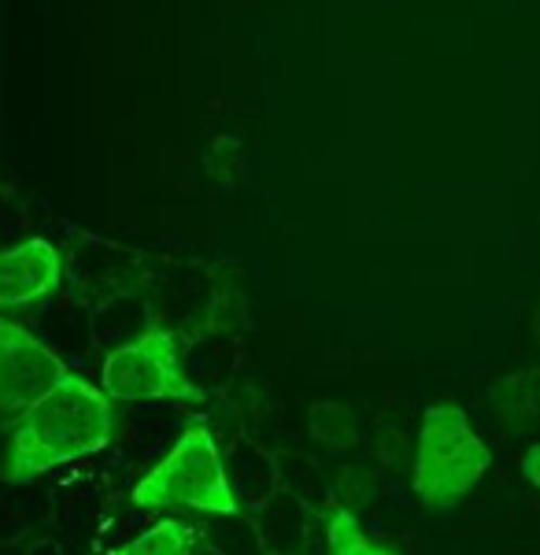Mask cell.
Segmentation results:
<instances>
[{
    "label": "cell",
    "mask_w": 540,
    "mask_h": 555,
    "mask_svg": "<svg viewBox=\"0 0 540 555\" xmlns=\"http://www.w3.org/2000/svg\"><path fill=\"white\" fill-rule=\"evenodd\" d=\"M115 400L93 382L67 374L38 404H30L8 426V444L0 452V481L26 486L63 463L101 452L115 437Z\"/></svg>",
    "instance_id": "cell-1"
},
{
    "label": "cell",
    "mask_w": 540,
    "mask_h": 555,
    "mask_svg": "<svg viewBox=\"0 0 540 555\" xmlns=\"http://www.w3.org/2000/svg\"><path fill=\"white\" fill-rule=\"evenodd\" d=\"M130 504L145 512H196L237 515L241 500L230 486L215 434L204 423L182 429L170 452L130 489Z\"/></svg>",
    "instance_id": "cell-2"
},
{
    "label": "cell",
    "mask_w": 540,
    "mask_h": 555,
    "mask_svg": "<svg viewBox=\"0 0 540 555\" xmlns=\"http://www.w3.org/2000/svg\"><path fill=\"white\" fill-rule=\"evenodd\" d=\"M489 463V449L455 404H437L426 411L415 444V467H411V486H415L422 507L429 512L455 507L478 486Z\"/></svg>",
    "instance_id": "cell-3"
},
{
    "label": "cell",
    "mask_w": 540,
    "mask_h": 555,
    "mask_svg": "<svg viewBox=\"0 0 540 555\" xmlns=\"http://www.w3.org/2000/svg\"><path fill=\"white\" fill-rule=\"evenodd\" d=\"M101 389L115 404H152V400L193 404L204 397L185 371L182 341L167 326H152V322L104 356Z\"/></svg>",
    "instance_id": "cell-4"
},
{
    "label": "cell",
    "mask_w": 540,
    "mask_h": 555,
    "mask_svg": "<svg viewBox=\"0 0 540 555\" xmlns=\"http://www.w3.org/2000/svg\"><path fill=\"white\" fill-rule=\"evenodd\" d=\"M67 374V363L49 345H41L20 322L0 315V426H12Z\"/></svg>",
    "instance_id": "cell-5"
},
{
    "label": "cell",
    "mask_w": 540,
    "mask_h": 555,
    "mask_svg": "<svg viewBox=\"0 0 540 555\" xmlns=\"http://www.w3.org/2000/svg\"><path fill=\"white\" fill-rule=\"evenodd\" d=\"M63 285V253L44 237H26L0 253V311L30 308Z\"/></svg>",
    "instance_id": "cell-6"
},
{
    "label": "cell",
    "mask_w": 540,
    "mask_h": 555,
    "mask_svg": "<svg viewBox=\"0 0 540 555\" xmlns=\"http://www.w3.org/2000/svg\"><path fill=\"white\" fill-rule=\"evenodd\" d=\"M304 512H308V507H304L290 489L278 486L274 496H270L267 504L259 507L256 515H252V518H256V526H259V533H263L270 555H300L308 526H304V522L290 526V518L304 515Z\"/></svg>",
    "instance_id": "cell-7"
},
{
    "label": "cell",
    "mask_w": 540,
    "mask_h": 555,
    "mask_svg": "<svg viewBox=\"0 0 540 555\" xmlns=\"http://www.w3.org/2000/svg\"><path fill=\"white\" fill-rule=\"evenodd\" d=\"M274 463H278V486L290 489L308 512L330 515L333 507H337L333 504L326 474H322V467L314 460H308V455H300V452H278Z\"/></svg>",
    "instance_id": "cell-8"
},
{
    "label": "cell",
    "mask_w": 540,
    "mask_h": 555,
    "mask_svg": "<svg viewBox=\"0 0 540 555\" xmlns=\"http://www.w3.org/2000/svg\"><path fill=\"white\" fill-rule=\"evenodd\" d=\"M201 544L215 555H270L263 533L248 512L208 515V526H201Z\"/></svg>",
    "instance_id": "cell-9"
},
{
    "label": "cell",
    "mask_w": 540,
    "mask_h": 555,
    "mask_svg": "<svg viewBox=\"0 0 540 555\" xmlns=\"http://www.w3.org/2000/svg\"><path fill=\"white\" fill-rule=\"evenodd\" d=\"M196 548H201V526H189L182 518H164L152 530L126 541L123 548L104 555H196Z\"/></svg>",
    "instance_id": "cell-10"
},
{
    "label": "cell",
    "mask_w": 540,
    "mask_h": 555,
    "mask_svg": "<svg viewBox=\"0 0 540 555\" xmlns=\"http://www.w3.org/2000/svg\"><path fill=\"white\" fill-rule=\"evenodd\" d=\"M492 408H497V415L503 418V423L515 426V429L537 426V418H540V371L515 374V378L497 385V392H492Z\"/></svg>",
    "instance_id": "cell-11"
},
{
    "label": "cell",
    "mask_w": 540,
    "mask_h": 555,
    "mask_svg": "<svg viewBox=\"0 0 540 555\" xmlns=\"http://www.w3.org/2000/svg\"><path fill=\"white\" fill-rule=\"evenodd\" d=\"M308 429L314 444H322L330 455H348L356 449V411L337 400H319L308 411Z\"/></svg>",
    "instance_id": "cell-12"
},
{
    "label": "cell",
    "mask_w": 540,
    "mask_h": 555,
    "mask_svg": "<svg viewBox=\"0 0 540 555\" xmlns=\"http://www.w3.org/2000/svg\"><path fill=\"white\" fill-rule=\"evenodd\" d=\"M326 544L330 555H396L389 548H382V544H374L348 507H333L326 515Z\"/></svg>",
    "instance_id": "cell-13"
},
{
    "label": "cell",
    "mask_w": 540,
    "mask_h": 555,
    "mask_svg": "<svg viewBox=\"0 0 540 555\" xmlns=\"http://www.w3.org/2000/svg\"><path fill=\"white\" fill-rule=\"evenodd\" d=\"M522 470H526V478L540 489V444L526 452V463H522Z\"/></svg>",
    "instance_id": "cell-14"
},
{
    "label": "cell",
    "mask_w": 540,
    "mask_h": 555,
    "mask_svg": "<svg viewBox=\"0 0 540 555\" xmlns=\"http://www.w3.org/2000/svg\"><path fill=\"white\" fill-rule=\"evenodd\" d=\"M23 555H67V552H63V544H56V541H49V537H44V541H34Z\"/></svg>",
    "instance_id": "cell-15"
}]
</instances>
